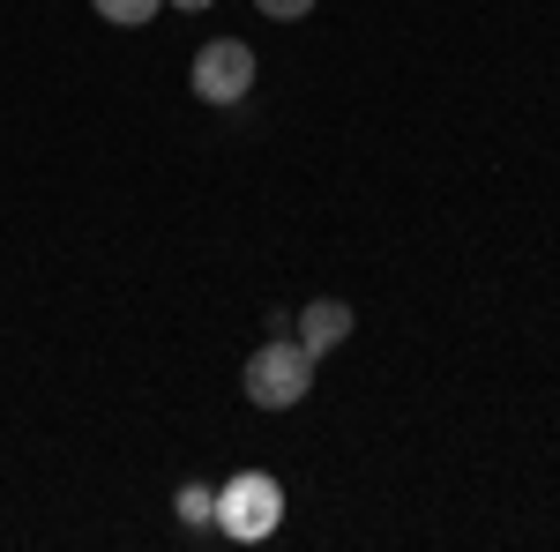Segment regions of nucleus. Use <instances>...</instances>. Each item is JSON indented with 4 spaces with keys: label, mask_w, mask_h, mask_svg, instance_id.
<instances>
[{
    "label": "nucleus",
    "mask_w": 560,
    "mask_h": 552,
    "mask_svg": "<svg viewBox=\"0 0 560 552\" xmlns=\"http://www.w3.org/2000/svg\"><path fill=\"white\" fill-rule=\"evenodd\" d=\"M240 388H247V403H261V411H292V403H306V388H314V351L300 337H269L247 359Z\"/></svg>",
    "instance_id": "nucleus-1"
},
{
    "label": "nucleus",
    "mask_w": 560,
    "mask_h": 552,
    "mask_svg": "<svg viewBox=\"0 0 560 552\" xmlns=\"http://www.w3.org/2000/svg\"><path fill=\"white\" fill-rule=\"evenodd\" d=\"M284 522V485L269 478V470H240L224 493H217V530L224 538H240V545H255Z\"/></svg>",
    "instance_id": "nucleus-2"
},
{
    "label": "nucleus",
    "mask_w": 560,
    "mask_h": 552,
    "mask_svg": "<svg viewBox=\"0 0 560 552\" xmlns=\"http://www.w3.org/2000/svg\"><path fill=\"white\" fill-rule=\"evenodd\" d=\"M187 83H195L202 105H240V97L255 90V52L240 38H210L195 52V75H187Z\"/></svg>",
    "instance_id": "nucleus-3"
},
{
    "label": "nucleus",
    "mask_w": 560,
    "mask_h": 552,
    "mask_svg": "<svg viewBox=\"0 0 560 552\" xmlns=\"http://www.w3.org/2000/svg\"><path fill=\"white\" fill-rule=\"evenodd\" d=\"M351 337V306L345 298H306L300 306V343L322 359V351H337V343Z\"/></svg>",
    "instance_id": "nucleus-4"
},
{
    "label": "nucleus",
    "mask_w": 560,
    "mask_h": 552,
    "mask_svg": "<svg viewBox=\"0 0 560 552\" xmlns=\"http://www.w3.org/2000/svg\"><path fill=\"white\" fill-rule=\"evenodd\" d=\"M90 8H97L105 23H120V31H142V23H150L165 0H90Z\"/></svg>",
    "instance_id": "nucleus-5"
},
{
    "label": "nucleus",
    "mask_w": 560,
    "mask_h": 552,
    "mask_svg": "<svg viewBox=\"0 0 560 552\" xmlns=\"http://www.w3.org/2000/svg\"><path fill=\"white\" fill-rule=\"evenodd\" d=\"M179 522L217 530V493H210V485H179Z\"/></svg>",
    "instance_id": "nucleus-6"
},
{
    "label": "nucleus",
    "mask_w": 560,
    "mask_h": 552,
    "mask_svg": "<svg viewBox=\"0 0 560 552\" xmlns=\"http://www.w3.org/2000/svg\"><path fill=\"white\" fill-rule=\"evenodd\" d=\"M255 8H261V15H277V23H300L314 0H255Z\"/></svg>",
    "instance_id": "nucleus-7"
},
{
    "label": "nucleus",
    "mask_w": 560,
    "mask_h": 552,
    "mask_svg": "<svg viewBox=\"0 0 560 552\" xmlns=\"http://www.w3.org/2000/svg\"><path fill=\"white\" fill-rule=\"evenodd\" d=\"M173 8H210V0H173Z\"/></svg>",
    "instance_id": "nucleus-8"
}]
</instances>
